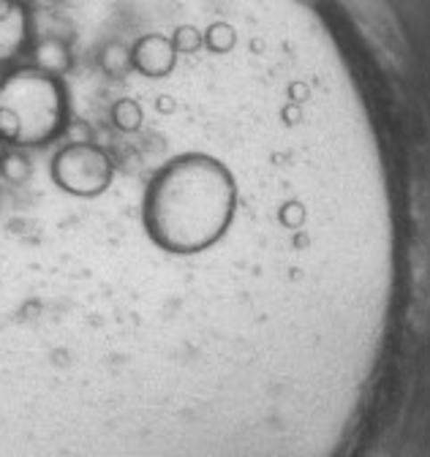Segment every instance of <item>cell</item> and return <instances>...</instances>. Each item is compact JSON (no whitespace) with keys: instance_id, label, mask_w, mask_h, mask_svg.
Listing matches in <instances>:
<instances>
[{"instance_id":"cell-6","label":"cell","mask_w":430,"mask_h":457,"mask_svg":"<svg viewBox=\"0 0 430 457\" xmlns=\"http://www.w3.org/2000/svg\"><path fill=\"white\" fill-rule=\"evenodd\" d=\"M98 69L106 77H112V79L126 77L134 69V49L128 44L118 41V38L101 44V49H98Z\"/></svg>"},{"instance_id":"cell-5","label":"cell","mask_w":430,"mask_h":457,"mask_svg":"<svg viewBox=\"0 0 430 457\" xmlns=\"http://www.w3.org/2000/svg\"><path fill=\"white\" fill-rule=\"evenodd\" d=\"M74 66L71 46L61 36H44L33 44V69L49 74V77H63Z\"/></svg>"},{"instance_id":"cell-10","label":"cell","mask_w":430,"mask_h":457,"mask_svg":"<svg viewBox=\"0 0 430 457\" xmlns=\"http://www.w3.org/2000/svg\"><path fill=\"white\" fill-rule=\"evenodd\" d=\"M0 199H4V196H0Z\"/></svg>"},{"instance_id":"cell-4","label":"cell","mask_w":430,"mask_h":457,"mask_svg":"<svg viewBox=\"0 0 430 457\" xmlns=\"http://www.w3.org/2000/svg\"><path fill=\"white\" fill-rule=\"evenodd\" d=\"M30 41V14L22 0H0V63L25 52Z\"/></svg>"},{"instance_id":"cell-8","label":"cell","mask_w":430,"mask_h":457,"mask_svg":"<svg viewBox=\"0 0 430 457\" xmlns=\"http://www.w3.org/2000/svg\"><path fill=\"white\" fill-rule=\"evenodd\" d=\"M30 4H36V6H55L58 0H30Z\"/></svg>"},{"instance_id":"cell-2","label":"cell","mask_w":430,"mask_h":457,"mask_svg":"<svg viewBox=\"0 0 430 457\" xmlns=\"http://www.w3.org/2000/svg\"><path fill=\"white\" fill-rule=\"evenodd\" d=\"M69 123L63 82L38 69H20L0 79V139L38 147L58 139Z\"/></svg>"},{"instance_id":"cell-7","label":"cell","mask_w":430,"mask_h":457,"mask_svg":"<svg viewBox=\"0 0 430 457\" xmlns=\"http://www.w3.org/2000/svg\"><path fill=\"white\" fill-rule=\"evenodd\" d=\"M0 175L9 186H28L33 180V161L22 150H9L0 161Z\"/></svg>"},{"instance_id":"cell-1","label":"cell","mask_w":430,"mask_h":457,"mask_svg":"<svg viewBox=\"0 0 430 457\" xmlns=\"http://www.w3.org/2000/svg\"><path fill=\"white\" fill-rule=\"evenodd\" d=\"M237 212V186L215 158L186 155L167 163L147 188L145 228L167 253H199L219 245Z\"/></svg>"},{"instance_id":"cell-9","label":"cell","mask_w":430,"mask_h":457,"mask_svg":"<svg viewBox=\"0 0 430 457\" xmlns=\"http://www.w3.org/2000/svg\"><path fill=\"white\" fill-rule=\"evenodd\" d=\"M4 155H6V150H4V142H0V161H4Z\"/></svg>"},{"instance_id":"cell-3","label":"cell","mask_w":430,"mask_h":457,"mask_svg":"<svg viewBox=\"0 0 430 457\" xmlns=\"http://www.w3.org/2000/svg\"><path fill=\"white\" fill-rule=\"evenodd\" d=\"M49 178L55 186L77 199H98L115 183V163L110 153L93 142L63 145L49 166Z\"/></svg>"}]
</instances>
